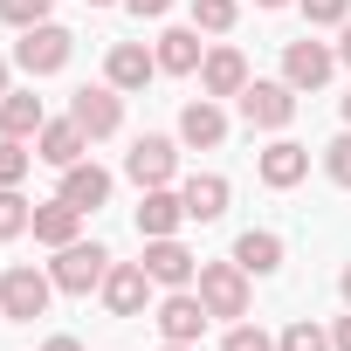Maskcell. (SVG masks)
Instances as JSON below:
<instances>
[{
  "label": "cell",
  "instance_id": "39",
  "mask_svg": "<svg viewBox=\"0 0 351 351\" xmlns=\"http://www.w3.org/2000/svg\"><path fill=\"white\" fill-rule=\"evenodd\" d=\"M158 351H193V344H158Z\"/></svg>",
  "mask_w": 351,
  "mask_h": 351
},
{
  "label": "cell",
  "instance_id": "13",
  "mask_svg": "<svg viewBox=\"0 0 351 351\" xmlns=\"http://www.w3.org/2000/svg\"><path fill=\"white\" fill-rule=\"evenodd\" d=\"M152 76H158V56H152L145 42H117V49L104 56V83H110V90H145Z\"/></svg>",
  "mask_w": 351,
  "mask_h": 351
},
{
  "label": "cell",
  "instance_id": "40",
  "mask_svg": "<svg viewBox=\"0 0 351 351\" xmlns=\"http://www.w3.org/2000/svg\"><path fill=\"white\" fill-rule=\"evenodd\" d=\"M344 124H351V90H344Z\"/></svg>",
  "mask_w": 351,
  "mask_h": 351
},
{
  "label": "cell",
  "instance_id": "26",
  "mask_svg": "<svg viewBox=\"0 0 351 351\" xmlns=\"http://www.w3.org/2000/svg\"><path fill=\"white\" fill-rule=\"evenodd\" d=\"M234 0H193V28H207V35H228L234 28Z\"/></svg>",
  "mask_w": 351,
  "mask_h": 351
},
{
  "label": "cell",
  "instance_id": "14",
  "mask_svg": "<svg viewBox=\"0 0 351 351\" xmlns=\"http://www.w3.org/2000/svg\"><path fill=\"white\" fill-rule=\"evenodd\" d=\"M180 221H186V200L180 193H172V186H145V200H138V234L145 241L180 234Z\"/></svg>",
  "mask_w": 351,
  "mask_h": 351
},
{
  "label": "cell",
  "instance_id": "18",
  "mask_svg": "<svg viewBox=\"0 0 351 351\" xmlns=\"http://www.w3.org/2000/svg\"><path fill=\"white\" fill-rule=\"evenodd\" d=\"M180 200H186V221H221L228 200H234V186L221 180V172H193V180L180 186Z\"/></svg>",
  "mask_w": 351,
  "mask_h": 351
},
{
  "label": "cell",
  "instance_id": "27",
  "mask_svg": "<svg viewBox=\"0 0 351 351\" xmlns=\"http://www.w3.org/2000/svg\"><path fill=\"white\" fill-rule=\"evenodd\" d=\"M296 8H303L310 28H344L351 21V0H296Z\"/></svg>",
  "mask_w": 351,
  "mask_h": 351
},
{
  "label": "cell",
  "instance_id": "8",
  "mask_svg": "<svg viewBox=\"0 0 351 351\" xmlns=\"http://www.w3.org/2000/svg\"><path fill=\"white\" fill-rule=\"evenodd\" d=\"M330 69H337V49H324V42H310V35L282 49V83H289V90H324Z\"/></svg>",
  "mask_w": 351,
  "mask_h": 351
},
{
  "label": "cell",
  "instance_id": "12",
  "mask_svg": "<svg viewBox=\"0 0 351 351\" xmlns=\"http://www.w3.org/2000/svg\"><path fill=\"white\" fill-rule=\"evenodd\" d=\"M83 152H90V131H83L76 117H56V124H42V131H35V158H42V165H56V172H69Z\"/></svg>",
  "mask_w": 351,
  "mask_h": 351
},
{
  "label": "cell",
  "instance_id": "28",
  "mask_svg": "<svg viewBox=\"0 0 351 351\" xmlns=\"http://www.w3.org/2000/svg\"><path fill=\"white\" fill-rule=\"evenodd\" d=\"M49 8H56V0H0V21H14V28H42Z\"/></svg>",
  "mask_w": 351,
  "mask_h": 351
},
{
  "label": "cell",
  "instance_id": "32",
  "mask_svg": "<svg viewBox=\"0 0 351 351\" xmlns=\"http://www.w3.org/2000/svg\"><path fill=\"white\" fill-rule=\"evenodd\" d=\"M124 8H131V14H138V21H158V14H165V8H172V0H124Z\"/></svg>",
  "mask_w": 351,
  "mask_h": 351
},
{
  "label": "cell",
  "instance_id": "7",
  "mask_svg": "<svg viewBox=\"0 0 351 351\" xmlns=\"http://www.w3.org/2000/svg\"><path fill=\"white\" fill-rule=\"evenodd\" d=\"M69 117H76V124L90 131V145H97V138H110V131L124 124V97H117L110 83H83V90L69 97Z\"/></svg>",
  "mask_w": 351,
  "mask_h": 351
},
{
  "label": "cell",
  "instance_id": "4",
  "mask_svg": "<svg viewBox=\"0 0 351 351\" xmlns=\"http://www.w3.org/2000/svg\"><path fill=\"white\" fill-rule=\"evenodd\" d=\"M200 303H207V317H248V269L241 262H200Z\"/></svg>",
  "mask_w": 351,
  "mask_h": 351
},
{
  "label": "cell",
  "instance_id": "24",
  "mask_svg": "<svg viewBox=\"0 0 351 351\" xmlns=\"http://www.w3.org/2000/svg\"><path fill=\"white\" fill-rule=\"evenodd\" d=\"M28 221H35V207L21 200V186H0V241L28 234Z\"/></svg>",
  "mask_w": 351,
  "mask_h": 351
},
{
  "label": "cell",
  "instance_id": "37",
  "mask_svg": "<svg viewBox=\"0 0 351 351\" xmlns=\"http://www.w3.org/2000/svg\"><path fill=\"white\" fill-rule=\"evenodd\" d=\"M0 97H8V56H0Z\"/></svg>",
  "mask_w": 351,
  "mask_h": 351
},
{
  "label": "cell",
  "instance_id": "33",
  "mask_svg": "<svg viewBox=\"0 0 351 351\" xmlns=\"http://www.w3.org/2000/svg\"><path fill=\"white\" fill-rule=\"evenodd\" d=\"M330 351H351V317H337V330H330Z\"/></svg>",
  "mask_w": 351,
  "mask_h": 351
},
{
  "label": "cell",
  "instance_id": "36",
  "mask_svg": "<svg viewBox=\"0 0 351 351\" xmlns=\"http://www.w3.org/2000/svg\"><path fill=\"white\" fill-rule=\"evenodd\" d=\"M337 289H344V303H351V269H344V276H337Z\"/></svg>",
  "mask_w": 351,
  "mask_h": 351
},
{
  "label": "cell",
  "instance_id": "3",
  "mask_svg": "<svg viewBox=\"0 0 351 351\" xmlns=\"http://www.w3.org/2000/svg\"><path fill=\"white\" fill-rule=\"evenodd\" d=\"M69 56H76V35H69V28H56V21H42V28H21V49H14V62H21L28 76H56V69H69Z\"/></svg>",
  "mask_w": 351,
  "mask_h": 351
},
{
  "label": "cell",
  "instance_id": "2",
  "mask_svg": "<svg viewBox=\"0 0 351 351\" xmlns=\"http://www.w3.org/2000/svg\"><path fill=\"white\" fill-rule=\"evenodd\" d=\"M49 296H56V276H42L28 262H14L8 276H0V317H14V324H35L49 310Z\"/></svg>",
  "mask_w": 351,
  "mask_h": 351
},
{
  "label": "cell",
  "instance_id": "15",
  "mask_svg": "<svg viewBox=\"0 0 351 351\" xmlns=\"http://www.w3.org/2000/svg\"><path fill=\"white\" fill-rule=\"evenodd\" d=\"M200 90H207V97H241V90H248V56H241V49H207Z\"/></svg>",
  "mask_w": 351,
  "mask_h": 351
},
{
  "label": "cell",
  "instance_id": "16",
  "mask_svg": "<svg viewBox=\"0 0 351 351\" xmlns=\"http://www.w3.org/2000/svg\"><path fill=\"white\" fill-rule=\"evenodd\" d=\"M228 138V110L214 104V97H200V104H186L180 110V145H193V152H214Z\"/></svg>",
  "mask_w": 351,
  "mask_h": 351
},
{
  "label": "cell",
  "instance_id": "5",
  "mask_svg": "<svg viewBox=\"0 0 351 351\" xmlns=\"http://www.w3.org/2000/svg\"><path fill=\"white\" fill-rule=\"evenodd\" d=\"M234 104H241L248 131H282V124L296 117V90H289V83H255V76H248V90H241Z\"/></svg>",
  "mask_w": 351,
  "mask_h": 351
},
{
  "label": "cell",
  "instance_id": "1",
  "mask_svg": "<svg viewBox=\"0 0 351 351\" xmlns=\"http://www.w3.org/2000/svg\"><path fill=\"white\" fill-rule=\"evenodd\" d=\"M49 276H56L62 296H90V289H104V276H110V248H97V241H69V248H56Z\"/></svg>",
  "mask_w": 351,
  "mask_h": 351
},
{
  "label": "cell",
  "instance_id": "11",
  "mask_svg": "<svg viewBox=\"0 0 351 351\" xmlns=\"http://www.w3.org/2000/svg\"><path fill=\"white\" fill-rule=\"evenodd\" d=\"M200 330H207L200 289H172V296L158 303V337H165V344H200Z\"/></svg>",
  "mask_w": 351,
  "mask_h": 351
},
{
  "label": "cell",
  "instance_id": "21",
  "mask_svg": "<svg viewBox=\"0 0 351 351\" xmlns=\"http://www.w3.org/2000/svg\"><path fill=\"white\" fill-rule=\"evenodd\" d=\"M28 228H35V241L69 248V241H76V228H83V207H69V200L56 193V200H42V207H35V221H28Z\"/></svg>",
  "mask_w": 351,
  "mask_h": 351
},
{
  "label": "cell",
  "instance_id": "34",
  "mask_svg": "<svg viewBox=\"0 0 351 351\" xmlns=\"http://www.w3.org/2000/svg\"><path fill=\"white\" fill-rule=\"evenodd\" d=\"M42 351H83V344H76V337H49Z\"/></svg>",
  "mask_w": 351,
  "mask_h": 351
},
{
  "label": "cell",
  "instance_id": "19",
  "mask_svg": "<svg viewBox=\"0 0 351 351\" xmlns=\"http://www.w3.org/2000/svg\"><path fill=\"white\" fill-rule=\"evenodd\" d=\"M152 56H158V69H165V76H193V69L207 62V49H200V28H165Z\"/></svg>",
  "mask_w": 351,
  "mask_h": 351
},
{
  "label": "cell",
  "instance_id": "6",
  "mask_svg": "<svg viewBox=\"0 0 351 351\" xmlns=\"http://www.w3.org/2000/svg\"><path fill=\"white\" fill-rule=\"evenodd\" d=\"M124 172H131L138 186H172V172H180V145L158 138V131H145V138L124 152Z\"/></svg>",
  "mask_w": 351,
  "mask_h": 351
},
{
  "label": "cell",
  "instance_id": "9",
  "mask_svg": "<svg viewBox=\"0 0 351 351\" xmlns=\"http://www.w3.org/2000/svg\"><path fill=\"white\" fill-rule=\"evenodd\" d=\"M145 303H152L145 262H110V276H104V310H110V317H145Z\"/></svg>",
  "mask_w": 351,
  "mask_h": 351
},
{
  "label": "cell",
  "instance_id": "31",
  "mask_svg": "<svg viewBox=\"0 0 351 351\" xmlns=\"http://www.w3.org/2000/svg\"><path fill=\"white\" fill-rule=\"evenodd\" d=\"M324 172H330V180H337V186H351V131L324 145Z\"/></svg>",
  "mask_w": 351,
  "mask_h": 351
},
{
  "label": "cell",
  "instance_id": "38",
  "mask_svg": "<svg viewBox=\"0 0 351 351\" xmlns=\"http://www.w3.org/2000/svg\"><path fill=\"white\" fill-rule=\"evenodd\" d=\"M255 8H289V0H255Z\"/></svg>",
  "mask_w": 351,
  "mask_h": 351
},
{
  "label": "cell",
  "instance_id": "20",
  "mask_svg": "<svg viewBox=\"0 0 351 351\" xmlns=\"http://www.w3.org/2000/svg\"><path fill=\"white\" fill-rule=\"evenodd\" d=\"M62 200H69V207H83V214H97V207L110 200V172H104V165H90V158H76V165L62 172Z\"/></svg>",
  "mask_w": 351,
  "mask_h": 351
},
{
  "label": "cell",
  "instance_id": "25",
  "mask_svg": "<svg viewBox=\"0 0 351 351\" xmlns=\"http://www.w3.org/2000/svg\"><path fill=\"white\" fill-rule=\"evenodd\" d=\"M276 351H330V330H317L310 317H296V324L276 337Z\"/></svg>",
  "mask_w": 351,
  "mask_h": 351
},
{
  "label": "cell",
  "instance_id": "35",
  "mask_svg": "<svg viewBox=\"0 0 351 351\" xmlns=\"http://www.w3.org/2000/svg\"><path fill=\"white\" fill-rule=\"evenodd\" d=\"M337 62H351V21H344V42H337Z\"/></svg>",
  "mask_w": 351,
  "mask_h": 351
},
{
  "label": "cell",
  "instance_id": "41",
  "mask_svg": "<svg viewBox=\"0 0 351 351\" xmlns=\"http://www.w3.org/2000/svg\"><path fill=\"white\" fill-rule=\"evenodd\" d=\"M90 8H110V0H90Z\"/></svg>",
  "mask_w": 351,
  "mask_h": 351
},
{
  "label": "cell",
  "instance_id": "22",
  "mask_svg": "<svg viewBox=\"0 0 351 351\" xmlns=\"http://www.w3.org/2000/svg\"><path fill=\"white\" fill-rule=\"evenodd\" d=\"M42 124H49V110H42L35 90H8L0 97V138H35Z\"/></svg>",
  "mask_w": 351,
  "mask_h": 351
},
{
  "label": "cell",
  "instance_id": "17",
  "mask_svg": "<svg viewBox=\"0 0 351 351\" xmlns=\"http://www.w3.org/2000/svg\"><path fill=\"white\" fill-rule=\"evenodd\" d=\"M310 172V145H296V138H276L269 152H262V186H276V193H289L296 180Z\"/></svg>",
  "mask_w": 351,
  "mask_h": 351
},
{
  "label": "cell",
  "instance_id": "29",
  "mask_svg": "<svg viewBox=\"0 0 351 351\" xmlns=\"http://www.w3.org/2000/svg\"><path fill=\"white\" fill-rule=\"evenodd\" d=\"M28 180V152H21V138H0V186H21Z\"/></svg>",
  "mask_w": 351,
  "mask_h": 351
},
{
  "label": "cell",
  "instance_id": "10",
  "mask_svg": "<svg viewBox=\"0 0 351 351\" xmlns=\"http://www.w3.org/2000/svg\"><path fill=\"white\" fill-rule=\"evenodd\" d=\"M145 276L165 282V289H186V282L200 276V262H193V248H186L180 234H158V241H145Z\"/></svg>",
  "mask_w": 351,
  "mask_h": 351
},
{
  "label": "cell",
  "instance_id": "23",
  "mask_svg": "<svg viewBox=\"0 0 351 351\" xmlns=\"http://www.w3.org/2000/svg\"><path fill=\"white\" fill-rule=\"evenodd\" d=\"M234 262H241L248 276H276V269H282V234H269V228H248V234L234 241Z\"/></svg>",
  "mask_w": 351,
  "mask_h": 351
},
{
  "label": "cell",
  "instance_id": "30",
  "mask_svg": "<svg viewBox=\"0 0 351 351\" xmlns=\"http://www.w3.org/2000/svg\"><path fill=\"white\" fill-rule=\"evenodd\" d=\"M221 351H276V337H269L262 324H234V330L221 337Z\"/></svg>",
  "mask_w": 351,
  "mask_h": 351
}]
</instances>
